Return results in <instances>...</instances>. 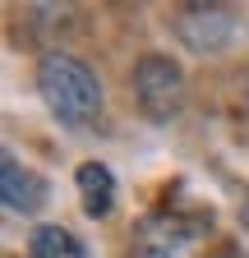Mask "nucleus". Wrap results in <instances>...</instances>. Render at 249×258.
Segmentation results:
<instances>
[{
  "label": "nucleus",
  "mask_w": 249,
  "mask_h": 258,
  "mask_svg": "<svg viewBox=\"0 0 249 258\" xmlns=\"http://www.w3.org/2000/svg\"><path fill=\"white\" fill-rule=\"evenodd\" d=\"M171 32L194 55H222L240 37V19L231 5H180L171 14Z\"/></svg>",
  "instance_id": "nucleus-3"
},
{
  "label": "nucleus",
  "mask_w": 249,
  "mask_h": 258,
  "mask_svg": "<svg viewBox=\"0 0 249 258\" xmlns=\"http://www.w3.org/2000/svg\"><path fill=\"white\" fill-rule=\"evenodd\" d=\"M134 102L152 124H171L184 106V70L171 55L148 51L134 64Z\"/></svg>",
  "instance_id": "nucleus-2"
},
{
  "label": "nucleus",
  "mask_w": 249,
  "mask_h": 258,
  "mask_svg": "<svg viewBox=\"0 0 249 258\" xmlns=\"http://www.w3.org/2000/svg\"><path fill=\"white\" fill-rule=\"evenodd\" d=\"M46 194H51V184H46L33 166H23L14 152L0 157V199H5V208H10V212L33 217V212L46 203Z\"/></svg>",
  "instance_id": "nucleus-5"
},
{
  "label": "nucleus",
  "mask_w": 249,
  "mask_h": 258,
  "mask_svg": "<svg viewBox=\"0 0 249 258\" xmlns=\"http://www.w3.org/2000/svg\"><path fill=\"white\" fill-rule=\"evenodd\" d=\"M208 258H249V249H240V244H222V249H212Z\"/></svg>",
  "instance_id": "nucleus-8"
},
{
  "label": "nucleus",
  "mask_w": 249,
  "mask_h": 258,
  "mask_svg": "<svg viewBox=\"0 0 249 258\" xmlns=\"http://www.w3.org/2000/svg\"><path fill=\"white\" fill-rule=\"evenodd\" d=\"M37 92L65 129H88L102 120V79L70 51H46L37 60Z\"/></svg>",
  "instance_id": "nucleus-1"
},
{
  "label": "nucleus",
  "mask_w": 249,
  "mask_h": 258,
  "mask_svg": "<svg viewBox=\"0 0 249 258\" xmlns=\"http://www.w3.org/2000/svg\"><path fill=\"white\" fill-rule=\"evenodd\" d=\"M28 258H88V249L65 226H37L28 235Z\"/></svg>",
  "instance_id": "nucleus-7"
},
{
  "label": "nucleus",
  "mask_w": 249,
  "mask_h": 258,
  "mask_svg": "<svg viewBox=\"0 0 249 258\" xmlns=\"http://www.w3.org/2000/svg\"><path fill=\"white\" fill-rule=\"evenodd\" d=\"M74 184H79L83 212L92 221L111 217V208H115V175H111V166H102V161H83V166L74 171Z\"/></svg>",
  "instance_id": "nucleus-6"
},
{
  "label": "nucleus",
  "mask_w": 249,
  "mask_h": 258,
  "mask_svg": "<svg viewBox=\"0 0 249 258\" xmlns=\"http://www.w3.org/2000/svg\"><path fill=\"white\" fill-rule=\"evenodd\" d=\"M240 226H244V235H249V189H244V203H240Z\"/></svg>",
  "instance_id": "nucleus-9"
},
{
  "label": "nucleus",
  "mask_w": 249,
  "mask_h": 258,
  "mask_svg": "<svg viewBox=\"0 0 249 258\" xmlns=\"http://www.w3.org/2000/svg\"><path fill=\"white\" fill-rule=\"evenodd\" d=\"M212 226V217H184V212H148L139 226H134V258H184V249H190L203 231Z\"/></svg>",
  "instance_id": "nucleus-4"
}]
</instances>
